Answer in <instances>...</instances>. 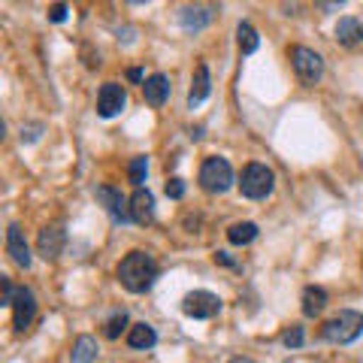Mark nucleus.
<instances>
[{
  "label": "nucleus",
  "instance_id": "obj_30",
  "mask_svg": "<svg viewBox=\"0 0 363 363\" xmlns=\"http://www.w3.org/2000/svg\"><path fill=\"white\" fill-rule=\"evenodd\" d=\"M230 363H255V360H252V357H233Z\"/></svg>",
  "mask_w": 363,
  "mask_h": 363
},
{
  "label": "nucleus",
  "instance_id": "obj_2",
  "mask_svg": "<svg viewBox=\"0 0 363 363\" xmlns=\"http://www.w3.org/2000/svg\"><path fill=\"white\" fill-rule=\"evenodd\" d=\"M360 333H363V315L354 312V309L336 312L333 318H327L324 327H321V336L327 339V342H333V345H348V342H354Z\"/></svg>",
  "mask_w": 363,
  "mask_h": 363
},
{
  "label": "nucleus",
  "instance_id": "obj_21",
  "mask_svg": "<svg viewBox=\"0 0 363 363\" xmlns=\"http://www.w3.org/2000/svg\"><path fill=\"white\" fill-rule=\"evenodd\" d=\"M236 43H240L242 55H255L260 49V37H257V30L248 25V21H240V28H236Z\"/></svg>",
  "mask_w": 363,
  "mask_h": 363
},
{
  "label": "nucleus",
  "instance_id": "obj_24",
  "mask_svg": "<svg viewBox=\"0 0 363 363\" xmlns=\"http://www.w3.org/2000/svg\"><path fill=\"white\" fill-rule=\"evenodd\" d=\"M303 339H306L303 327H300V324H294L291 330H285V336H281V342H285L288 348H300V345H303Z\"/></svg>",
  "mask_w": 363,
  "mask_h": 363
},
{
  "label": "nucleus",
  "instance_id": "obj_18",
  "mask_svg": "<svg viewBox=\"0 0 363 363\" xmlns=\"http://www.w3.org/2000/svg\"><path fill=\"white\" fill-rule=\"evenodd\" d=\"M100 354L97 348V339L94 336H79L73 342V354H70V363H94Z\"/></svg>",
  "mask_w": 363,
  "mask_h": 363
},
{
  "label": "nucleus",
  "instance_id": "obj_20",
  "mask_svg": "<svg viewBox=\"0 0 363 363\" xmlns=\"http://www.w3.org/2000/svg\"><path fill=\"white\" fill-rule=\"evenodd\" d=\"M227 240L233 245H248L257 240V224L255 221H236L230 224V230H227Z\"/></svg>",
  "mask_w": 363,
  "mask_h": 363
},
{
  "label": "nucleus",
  "instance_id": "obj_17",
  "mask_svg": "<svg viewBox=\"0 0 363 363\" xmlns=\"http://www.w3.org/2000/svg\"><path fill=\"white\" fill-rule=\"evenodd\" d=\"M155 342H157V333H155L152 324L140 321V324H133L128 330V345L136 348V351H149V348H155Z\"/></svg>",
  "mask_w": 363,
  "mask_h": 363
},
{
  "label": "nucleus",
  "instance_id": "obj_27",
  "mask_svg": "<svg viewBox=\"0 0 363 363\" xmlns=\"http://www.w3.org/2000/svg\"><path fill=\"white\" fill-rule=\"evenodd\" d=\"M49 18H52V21H64V18H67V6H64V4H55V6L49 9Z\"/></svg>",
  "mask_w": 363,
  "mask_h": 363
},
{
  "label": "nucleus",
  "instance_id": "obj_9",
  "mask_svg": "<svg viewBox=\"0 0 363 363\" xmlns=\"http://www.w3.org/2000/svg\"><path fill=\"white\" fill-rule=\"evenodd\" d=\"M97 200L104 203V209L112 215L116 221H121V224H128V221H133L130 218V200H124V194L118 188H112V185H100L97 191Z\"/></svg>",
  "mask_w": 363,
  "mask_h": 363
},
{
  "label": "nucleus",
  "instance_id": "obj_3",
  "mask_svg": "<svg viewBox=\"0 0 363 363\" xmlns=\"http://www.w3.org/2000/svg\"><path fill=\"white\" fill-rule=\"evenodd\" d=\"M272 185H276V173L267 167V164H248L242 169V179H240V191H242V197L248 200H264L269 197V191Z\"/></svg>",
  "mask_w": 363,
  "mask_h": 363
},
{
  "label": "nucleus",
  "instance_id": "obj_25",
  "mask_svg": "<svg viewBox=\"0 0 363 363\" xmlns=\"http://www.w3.org/2000/svg\"><path fill=\"white\" fill-rule=\"evenodd\" d=\"M167 197L169 200H182V197H185V179H169L167 182Z\"/></svg>",
  "mask_w": 363,
  "mask_h": 363
},
{
  "label": "nucleus",
  "instance_id": "obj_13",
  "mask_svg": "<svg viewBox=\"0 0 363 363\" xmlns=\"http://www.w3.org/2000/svg\"><path fill=\"white\" fill-rule=\"evenodd\" d=\"M143 94H145V104L149 106H164L167 104V97H169V79L164 76V73H155V76H149L143 82Z\"/></svg>",
  "mask_w": 363,
  "mask_h": 363
},
{
  "label": "nucleus",
  "instance_id": "obj_15",
  "mask_svg": "<svg viewBox=\"0 0 363 363\" xmlns=\"http://www.w3.org/2000/svg\"><path fill=\"white\" fill-rule=\"evenodd\" d=\"M215 6H185L179 13V25L185 30H203L212 21Z\"/></svg>",
  "mask_w": 363,
  "mask_h": 363
},
{
  "label": "nucleus",
  "instance_id": "obj_6",
  "mask_svg": "<svg viewBox=\"0 0 363 363\" xmlns=\"http://www.w3.org/2000/svg\"><path fill=\"white\" fill-rule=\"evenodd\" d=\"M182 312L188 318H197V321H206V318H215L221 312V300L218 294L212 291H191L185 300H182Z\"/></svg>",
  "mask_w": 363,
  "mask_h": 363
},
{
  "label": "nucleus",
  "instance_id": "obj_23",
  "mask_svg": "<svg viewBox=\"0 0 363 363\" xmlns=\"http://www.w3.org/2000/svg\"><path fill=\"white\" fill-rule=\"evenodd\" d=\"M145 169H149V161L145 157H133L130 167H128V176L136 188H143V182H145Z\"/></svg>",
  "mask_w": 363,
  "mask_h": 363
},
{
  "label": "nucleus",
  "instance_id": "obj_29",
  "mask_svg": "<svg viewBox=\"0 0 363 363\" xmlns=\"http://www.w3.org/2000/svg\"><path fill=\"white\" fill-rule=\"evenodd\" d=\"M215 260H218V264H224V267H236L233 260H230V255H227V252H218V255H215Z\"/></svg>",
  "mask_w": 363,
  "mask_h": 363
},
{
  "label": "nucleus",
  "instance_id": "obj_26",
  "mask_svg": "<svg viewBox=\"0 0 363 363\" xmlns=\"http://www.w3.org/2000/svg\"><path fill=\"white\" fill-rule=\"evenodd\" d=\"M43 133V124H28V128H21V143H37Z\"/></svg>",
  "mask_w": 363,
  "mask_h": 363
},
{
  "label": "nucleus",
  "instance_id": "obj_7",
  "mask_svg": "<svg viewBox=\"0 0 363 363\" xmlns=\"http://www.w3.org/2000/svg\"><path fill=\"white\" fill-rule=\"evenodd\" d=\"M33 315H37V294H33L28 285L16 288V300H13V324L16 330H28Z\"/></svg>",
  "mask_w": 363,
  "mask_h": 363
},
{
  "label": "nucleus",
  "instance_id": "obj_16",
  "mask_svg": "<svg viewBox=\"0 0 363 363\" xmlns=\"http://www.w3.org/2000/svg\"><path fill=\"white\" fill-rule=\"evenodd\" d=\"M336 40L342 43V45H360L363 43V21H357L354 16H345V18H339L336 21Z\"/></svg>",
  "mask_w": 363,
  "mask_h": 363
},
{
  "label": "nucleus",
  "instance_id": "obj_28",
  "mask_svg": "<svg viewBox=\"0 0 363 363\" xmlns=\"http://www.w3.org/2000/svg\"><path fill=\"white\" fill-rule=\"evenodd\" d=\"M128 79H130V82H143V70H140V67H130Z\"/></svg>",
  "mask_w": 363,
  "mask_h": 363
},
{
  "label": "nucleus",
  "instance_id": "obj_19",
  "mask_svg": "<svg viewBox=\"0 0 363 363\" xmlns=\"http://www.w3.org/2000/svg\"><path fill=\"white\" fill-rule=\"evenodd\" d=\"M327 306V291L318 288V285H309L303 291V315L306 318H315Z\"/></svg>",
  "mask_w": 363,
  "mask_h": 363
},
{
  "label": "nucleus",
  "instance_id": "obj_10",
  "mask_svg": "<svg viewBox=\"0 0 363 363\" xmlns=\"http://www.w3.org/2000/svg\"><path fill=\"white\" fill-rule=\"evenodd\" d=\"M64 245H67V230L61 224H49V227H43L40 236H37V252L40 257L45 260H55L61 252H64Z\"/></svg>",
  "mask_w": 363,
  "mask_h": 363
},
{
  "label": "nucleus",
  "instance_id": "obj_8",
  "mask_svg": "<svg viewBox=\"0 0 363 363\" xmlns=\"http://www.w3.org/2000/svg\"><path fill=\"white\" fill-rule=\"evenodd\" d=\"M124 104H128V94H124V88L118 82L100 85V94H97V116L100 118H116L124 109Z\"/></svg>",
  "mask_w": 363,
  "mask_h": 363
},
{
  "label": "nucleus",
  "instance_id": "obj_14",
  "mask_svg": "<svg viewBox=\"0 0 363 363\" xmlns=\"http://www.w3.org/2000/svg\"><path fill=\"white\" fill-rule=\"evenodd\" d=\"M209 91H212L209 67H206V64H197L194 79H191V91H188V104H191V109H194L197 104H203V100L209 97Z\"/></svg>",
  "mask_w": 363,
  "mask_h": 363
},
{
  "label": "nucleus",
  "instance_id": "obj_12",
  "mask_svg": "<svg viewBox=\"0 0 363 363\" xmlns=\"http://www.w3.org/2000/svg\"><path fill=\"white\" fill-rule=\"evenodd\" d=\"M130 218L136 224H152L155 221V197H152V191H145V188L133 191V197H130Z\"/></svg>",
  "mask_w": 363,
  "mask_h": 363
},
{
  "label": "nucleus",
  "instance_id": "obj_11",
  "mask_svg": "<svg viewBox=\"0 0 363 363\" xmlns=\"http://www.w3.org/2000/svg\"><path fill=\"white\" fill-rule=\"evenodd\" d=\"M6 252L18 267H25V269L30 267V245H28L25 230H21L18 224H9V230H6Z\"/></svg>",
  "mask_w": 363,
  "mask_h": 363
},
{
  "label": "nucleus",
  "instance_id": "obj_5",
  "mask_svg": "<svg viewBox=\"0 0 363 363\" xmlns=\"http://www.w3.org/2000/svg\"><path fill=\"white\" fill-rule=\"evenodd\" d=\"M291 64H294V73L300 76V82L306 85H315L324 76V58L315 49H309V45H294Z\"/></svg>",
  "mask_w": 363,
  "mask_h": 363
},
{
  "label": "nucleus",
  "instance_id": "obj_4",
  "mask_svg": "<svg viewBox=\"0 0 363 363\" xmlns=\"http://www.w3.org/2000/svg\"><path fill=\"white\" fill-rule=\"evenodd\" d=\"M200 185L209 194H224L233 185V167L227 157H206L200 167Z\"/></svg>",
  "mask_w": 363,
  "mask_h": 363
},
{
  "label": "nucleus",
  "instance_id": "obj_1",
  "mask_svg": "<svg viewBox=\"0 0 363 363\" xmlns=\"http://www.w3.org/2000/svg\"><path fill=\"white\" fill-rule=\"evenodd\" d=\"M157 272H161V269H157V260L149 252H130L118 264V281H121L124 291L145 294V291L155 285Z\"/></svg>",
  "mask_w": 363,
  "mask_h": 363
},
{
  "label": "nucleus",
  "instance_id": "obj_22",
  "mask_svg": "<svg viewBox=\"0 0 363 363\" xmlns=\"http://www.w3.org/2000/svg\"><path fill=\"white\" fill-rule=\"evenodd\" d=\"M124 327H128V312L121 309V312H116V315H112L109 321H106V327H104V336H106V339H118Z\"/></svg>",
  "mask_w": 363,
  "mask_h": 363
}]
</instances>
